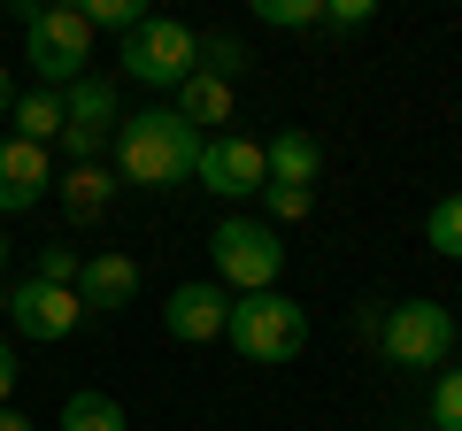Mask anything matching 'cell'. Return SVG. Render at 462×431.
<instances>
[{
    "label": "cell",
    "mask_w": 462,
    "mask_h": 431,
    "mask_svg": "<svg viewBox=\"0 0 462 431\" xmlns=\"http://www.w3.org/2000/svg\"><path fill=\"white\" fill-rule=\"evenodd\" d=\"M116 124H124V93H116V78H93V69H85V78L62 93V132L108 139Z\"/></svg>",
    "instance_id": "7c38bea8"
},
{
    "label": "cell",
    "mask_w": 462,
    "mask_h": 431,
    "mask_svg": "<svg viewBox=\"0 0 462 431\" xmlns=\"http://www.w3.org/2000/svg\"><path fill=\"white\" fill-rule=\"evenodd\" d=\"M224 324H231V293H224L216 278H193V285H178V293L162 300V332L185 339V347L224 339Z\"/></svg>",
    "instance_id": "9c48e42d"
},
{
    "label": "cell",
    "mask_w": 462,
    "mask_h": 431,
    "mask_svg": "<svg viewBox=\"0 0 462 431\" xmlns=\"http://www.w3.org/2000/svg\"><path fill=\"white\" fill-rule=\"evenodd\" d=\"M208 262H216V285H239V293H270L285 270V247L270 224H254V216H224L208 232Z\"/></svg>",
    "instance_id": "5b68a950"
},
{
    "label": "cell",
    "mask_w": 462,
    "mask_h": 431,
    "mask_svg": "<svg viewBox=\"0 0 462 431\" xmlns=\"http://www.w3.org/2000/svg\"><path fill=\"white\" fill-rule=\"evenodd\" d=\"M0 431H39V424H32L23 408H0Z\"/></svg>",
    "instance_id": "4316f807"
},
{
    "label": "cell",
    "mask_w": 462,
    "mask_h": 431,
    "mask_svg": "<svg viewBox=\"0 0 462 431\" xmlns=\"http://www.w3.org/2000/svg\"><path fill=\"white\" fill-rule=\"evenodd\" d=\"M32 278H39V285H69V293H78V254H69V247H47V254L32 262Z\"/></svg>",
    "instance_id": "cb8c5ba5"
},
{
    "label": "cell",
    "mask_w": 462,
    "mask_h": 431,
    "mask_svg": "<svg viewBox=\"0 0 462 431\" xmlns=\"http://www.w3.org/2000/svg\"><path fill=\"white\" fill-rule=\"evenodd\" d=\"M62 431H132V416L116 408L108 393H69L62 400Z\"/></svg>",
    "instance_id": "e0dca14e"
},
{
    "label": "cell",
    "mask_w": 462,
    "mask_h": 431,
    "mask_svg": "<svg viewBox=\"0 0 462 431\" xmlns=\"http://www.w3.org/2000/svg\"><path fill=\"white\" fill-rule=\"evenodd\" d=\"M8 108H16V85H8V62H0V116H8Z\"/></svg>",
    "instance_id": "83f0119b"
},
{
    "label": "cell",
    "mask_w": 462,
    "mask_h": 431,
    "mask_svg": "<svg viewBox=\"0 0 462 431\" xmlns=\"http://www.w3.org/2000/svg\"><path fill=\"white\" fill-rule=\"evenodd\" d=\"M224 339L247 354V362H293V354L309 347V308L285 300L278 285H270V293H231Z\"/></svg>",
    "instance_id": "3957f363"
},
{
    "label": "cell",
    "mask_w": 462,
    "mask_h": 431,
    "mask_svg": "<svg viewBox=\"0 0 462 431\" xmlns=\"http://www.w3.org/2000/svg\"><path fill=\"white\" fill-rule=\"evenodd\" d=\"M0 270H8V232H0Z\"/></svg>",
    "instance_id": "f1b7e54d"
},
{
    "label": "cell",
    "mask_w": 462,
    "mask_h": 431,
    "mask_svg": "<svg viewBox=\"0 0 462 431\" xmlns=\"http://www.w3.org/2000/svg\"><path fill=\"white\" fill-rule=\"evenodd\" d=\"M54 193H62V208H69V224H93L100 208H108V193H116V178L100 162H78V170H62L54 178Z\"/></svg>",
    "instance_id": "5bb4252c"
},
{
    "label": "cell",
    "mask_w": 462,
    "mask_h": 431,
    "mask_svg": "<svg viewBox=\"0 0 462 431\" xmlns=\"http://www.w3.org/2000/svg\"><path fill=\"white\" fill-rule=\"evenodd\" d=\"M200 147L208 139L178 116V108H139L108 132V162L124 185H147V193H170V185H193L200 178Z\"/></svg>",
    "instance_id": "6da1fadb"
},
{
    "label": "cell",
    "mask_w": 462,
    "mask_h": 431,
    "mask_svg": "<svg viewBox=\"0 0 462 431\" xmlns=\"http://www.w3.org/2000/svg\"><path fill=\"white\" fill-rule=\"evenodd\" d=\"M200 185H208L216 200H247L270 185L263 170V139H239V132H216L208 147H200Z\"/></svg>",
    "instance_id": "ba28073f"
},
{
    "label": "cell",
    "mask_w": 462,
    "mask_h": 431,
    "mask_svg": "<svg viewBox=\"0 0 462 431\" xmlns=\"http://www.w3.org/2000/svg\"><path fill=\"white\" fill-rule=\"evenodd\" d=\"M178 116L193 124V132L200 124H231V85H216L208 69H193V78L178 85Z\"/></svg>",
    "instance_id": "2e32d148"
},
{
    "label": "cell",
    "mask_w": 462,
    "mask_h": 431,
    "mask_svg": "<svg viewBox=\"0 0 462 431\" xmlns=\"http://www.w3.org/2000/svg\"><path fill=\"white\" fill-rule=\"evenodd\" d=\"M431 431H462V370H439L431 385Z\"/></svg>",
    "instance_id": "7402d4cb"
},
{
    "label": "cell",
    "mask_w": 462,
    "mask_h": 431,
    "mask_svg": "<svg viewBox=\"0 0 462 431\" xmlns=\"http://www.w3.org/2000/svg\"><path fill=\"white\" fill-rule=\"evenodd\" d=\"M116 62H124V78H132V85L178 93V85L200 69V39H193V23H178V16H147L124 47H116Z\"/></svg>",
    "instance_id": "277c9868"
},
{
    "label": "cell",
    "mask_w": 462,
    "mask_h": 431,
    "mask_svg": "<svg viewBox=\"0 0 462 431\" xmlns=\"http://www.w3.org/2000/svg\"><path fill=\"white\" fill-rule=\"evenodd\" d=\"M424 239H431V254H447V262H462V193L431 200V216H424Z\"/></svg>",
    "instance_id": "d6986e66"
},
{
    "label": "cell",
    "mask_w": 462,
    "mask_h": 431,
    "mask_svg": "<svg viewBox=\"0 0 462 431\" xmlns=\"http://www.w3.org/2000/svg\"><path fill=\"white\" fill-rule=\"evenodd\" d=\"M16 23H23V62L47 93H69L93 62V23L85 8H39V0H16Z\"/></svg>",
    "instance_id": "7a4b0ae2"
},
{
    "label": "cell",
    "mask_w": 462,
    "mask_h": 431,
    "mask_svg": "<svg viewBox=\"0 0 462 431\" xmlns=\"http://www.w3.org/2000/svg\"><path fill=\"white\" fill-rule=\"evenodd\" d=\"M263 170H270V185H300V193H316V178H324V147H316V132H278L263 147Z\"/></svg>",
    "instance_id": "4fadbf2b"
},
{
    "label": "cell",
    "mask_w": 462,
    "mask_h": 431,
    "mask_svg": "<svg viewBox=\"0 0 462 431\" xmlns=\"http://www.w3.org/2000/svg\"><path fill=\"white\" fill-rule=\"evenodd\" d=\"M0 316H8V285H0Z\"/></svg>",
    "instance_id": "f546056e"
},
{
    "label": "cell",
    "mask_w": 462,
    "mask_h": 431,
    "mask_svg": "<svg viewBox=\"0 0 462 431\" xmlns=\"http://www.w3.org/2000/svg\"><path fill=\"white\" fill-rule=\"evenodd\" d=\"M16 139L23 147H47V139H62V93H47V85H32V93H16Z\"/></svg>",
    "instance_id": "9a60e30c"
},
{
    "label": "cell",
    "mask_w": 462,
    "mask_h": 431,
    "mask_svg": "<svg viewBox=\"0 0 462 431\" xmlns=\"http://www.w3.org/2000/svg\"><path fill=\"white\" fill-rule=\"evenodd\" d=\"M385 362L401 370H439L447 354H455V316L439 308V300H401V308H385Z\"/></svg>",
    "instance_id": "8992f818"
},
{
    "label": "cell",
    "mask_w": 462,
    "mask_h": 431,
    "mask_svg": "<svg viewBox=\"0 0 462 431\" xmlns=\"http://www.w3.org/2000/svg\"><path fill=\"white\" fill-rule=\"evenodd\" d=\"M254 16L270 32H316L324 23V0H254Z\"/></svg>",
    "instance_id": "ffe728a7"
},
{
    "label": "cell",
    "mask_w": 462,
    "mask_h": 431,
    "mask_svg": "<svg viewBox=\"0 0 462 431\" xmlns=\"http://www.w3.org/2000/svg\"><path fill=\"white\" fill-rule=\"evenodd\" d=\"M47 185H54L47 147L0 139V216H23V208H39V200H47Z\"/></svg>",
    "instance_id": "30bf717a"
},
{
    "label": "cell",
    "mask_w": 462,
    "mask_h": 431,
    "mask_svg": "<svg viewBox=\"0 0 462 431\" xmlns=\"http://www.w3.org/2000/svg\"><path fill=\"white\" fill-rule=\"evenodd\" d=\"M8 393H16V347L0 339V408H8Z\"/></svg>",
    "instance_id": "484cf974"
},
{
    "label": "cell",
    "mask_w": 462,
    "mask_h": 431,
    "mask_svg": "<svg viewBox=\"0 0 462 431\" xmlns=\"http://www.w3.org/2000/svg\"><path fill=\"white\" fill-rule=\"evenodd\" d=\"M200 69H208L216 85H239L254 69V54H247V39H231V32H208L200 39Z\"/></svg>",
    "instance_id": "ac0fdd59"
},
{
    "label": "cell",
    "mask_w": 462,
    "mask_h": 431,
    "mask_svg": "<svg viewBox=\"0 0 462 431\" xmlns=\"http://www.w3.org/2000/svg\"><path fill=\"white\" fill-rule=\"evenodd\" d=\"M78 300H85V316L132 308V300H139V262H132V254H85V262H78Z\"/></svg>",
    "instance_id": "8fae6325"
},
{
    "label": "cell",
    "mask_w": 462,
    "mask_h": 431,
    "mask_svg": "<svg viewBox=\"0 0 462 431\" xmlns=\"http://www.w3.org/2000/svg\"><path fill=\"white\" fill-rule=\"evenodd\" d=\"M309 208H316V193H300V185H263V216L270 224H300Z\"/></svg>",
    "instance_id": "603a6c76"
},
{
    "label": "cell",
    "mask_w": 462,
    "mask_h": 431,
    "mask_svg": "<svg viewBox=\"0 0 462 431\" xmlns=\"http://www.w3.org/2000/svg\"><path fill=\"white\" fill-rule=\"evenodd\" d=\"M85 23H93V32H116V39H132L139 23V0H85Z\"/></svg>",
    "instance_id": "44dd1931"
},
{
    "label": "cell",
    "mask_w": 462,
    "mask_h": 431,
    "mask_svg": "<svg viewBox=\"0 0 462 431\" xmlns=\"http://www.w3.org/2000/svg\"><path fill=\"white\" fill-rule=\"evenodd\" d=\"M370 0H324V32H363Z\"/></svg>",
    "instance_id": "d4e9b609"
},
{
    "label": "cell",
    "mask_w": 462,
    "mask_h": 431,
    "mask_svg": "<svg viewBox=\"0 0 462 431\" xmlns=\"http://www.w3.org/2000/svg\"><path fill=\"white\" fill-rule=\"evenodd\" d=\"M8 316H16V339H39V347H54V339H69V332L85 324V300L69 293V285L16 278V285H8Z\"/></svg>",
    "instance_id": "52a82bcc"
}]
</instances>
